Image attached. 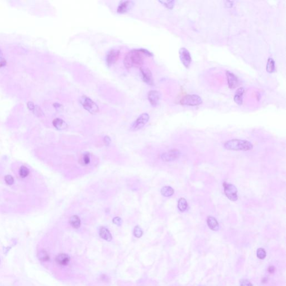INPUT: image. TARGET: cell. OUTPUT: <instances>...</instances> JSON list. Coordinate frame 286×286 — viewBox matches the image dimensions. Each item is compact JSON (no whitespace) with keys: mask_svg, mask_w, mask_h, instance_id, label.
<instances>
[{"mask_svg":"<svg viewBox=\"0 0 286 286\" xmlns=\"http://www.w3.org/2000/svg\"><path fill=\"white\" fill-rule=\"evenodd\" d=\"M134 235L135 237L137 238H140L143 235V230L139 226H135V228H134Z\"/></svg>","mask_w":286,"mask_h":286,"instance_id":"cell-27","label":"cell"},{"mask_svg":"<svg viewBox=\"0 0 286 286\" xmlns=\"http://www.w3.org/2000/svg\"><path fill=\"white\" fill-rule=\"evenodd\" d=\"M179 57L182 64H183L186 68H189L190 64L191 63L192 58L191 57L190 52L185 48H182L179 52Z\"/></svg>","mask_w":286,"mask_h":286,"instance_id":"cell-8","label":"cell"},{"mask_svg":"<svg viewBox=\"0 0 286 286\" xmlns=\"http://www.w3.org/2000/svg\"><path fill=\"white\" fill-rule=\"evenodd\" d=\"M244 93V88L243 87H240L237 90L235 96L233 97V100L235 102L239 105H242V96L243 94Z\"/></svg>","mask_w":286,"mask_h":286,"instance_id":"cell-15","label":"cell"},{"mask_svg":"<svg viewBox=\"0 0 286 286\" xmlns=\"http://www.w3.org/2000/svg\"><path fill=\"white\" fill-rule=\"evenodd\" d=\"M145 56L152 57L153 54L145 49L132 50L125 57L124 61L125 67L127 69L132 67H141L143 64Z\"/></svg>","mask_w":286,"mask_h":286,"instance_id":"cell-1","label":"cell"},{"mask_svg":"<svg viewBox=\"0 0 286 286\" xmlns=\"http://www.w3.org/2000/svg\"><path fill=\"white\" fill-rule=\"evenodd\" d=\"M112 222L115 225H117V226H121L122 224V223H123V220L119 217H115L112 220Z\"/></svg>","mask_w":286,"mask_h":286,"instance_id":"cell-31","label":"cell"},{"mask_svg":"<svg viewBox=\"0 0 286 286\" xmlns=\"http://www.w3.org/2000/svg\"><path fill=\"white\" fill-rule=\"evenodd\" d=\"M257 257L260 259H264L266 257V252L265 250L263 248L258 249L257 252Z\"/></svg>","mask_w":286,"mask_h":286,"instance_id":"cell-26","label":"cell"},{"mask_svg":"<svg viewBox=\"0 0 286 286\" xmlns=\"http://www.w3.org/2000/svg\"><path fill=\"white\" fill-rule=\"evenodd\" d=\"M226 75L227 77L229 87L231 89H233L237 87L239 83V81L237 76L233 73L230 72V71H226Z\"/></svg>","mask_w":286,"mask_h":286,"instance_id":"cell-13","label":"cell"},{"mask_svg":"<svg viewBox=\"0 0 286 286\" xmlns=\"http://www.w3.org/2000/svg\"><path fill=\"white\" fill-rule=\"evenodd\" d=\"M148 99L152 106H156L161 99V94L157 90H150L148 94Z\"/></svg>","mask_w":286,"mask_h":286,"instance_id":"cell-12","label":"cell"},{"mask_svg":"<svg viewBox=\"0 0 286 286\" xmlns=\"http://www.w3.org/2000/svg\"><path fill=\"white\" fill-rule=\"evenodd\" d=\"M159 2L162 3L164 6L169 9H172L175 5L174 1H159Z\"/></svg>","mask_w":286,"mask_h":286,"instance_id":"cell-25","label":"cell"},{"mask_svg":"<svg viewBox=\"0 0 286 286\" xmlns=\"http://www.w3.org/2000/svg\"><path fill=\"white\" fill-rule=\"evenodd\" d=\"M38 258L42 262H47L50 259L49 254L45 250H41L38 252Z\"/></svg>","mask_w":286,"mask_h":286,"instance_id":"cell-22","label":"cell"},{"mask_svg":"<svg viewBox=\"0 0 286 286\" xmlns=\"http://www.w3.org/2000/svg\"><path fill=\"white\" fill-rule=\"evenodd\" d=\"M225 195L231 201H236L238 199V190L236 187L231 183L224 182L223 183Z\"/></svg>","mask_w":286,"mask_h":286,"instance_id":"cell-5","label":"cell"},{"mask_svg":"<svg viewBox=\"0 0 286 286\" xmlns=\"http://www.w3.org/2000/svg\"><path fill=\"white\" fill-rule=\"evenodd\" d=\"M69 222L70 225L74 229H78L81 226V220L79 217L77 215L72 216L70 217Z\"/></svg>","mask_w":286,"mask_h":286,"instance_id":"cell-19","label":"cell"},{"mask_svg":"<svg viewBox=\"0 0 286 286\" xmlns=\"http://www.w3.org/2000/svg\"><path fill=\"white\" fill-rule=\"evenodd\" d=\"M54 107L56 108V109H60L61 108H62V106L59 104V103H55L54 104Z\"/></svg>","mask_w":286,"mask_h":286,"instance_id":"cell-37","label":"cell"},{"mask_svg":"<svg viewBox=\"0 0 286 286\" xmlns=\"http://www.w3.org/2000/svg\"><path fill=\"white\" fill-rule=\"evenodd\" d=\"M161 193L165 197H170L173 195L174 190L170 186H164L161 189Z\"/></svg>","mask_w":286,"mask_h":286,"instance_id":"cell-21","label":"cell"},{"mask_svg":"<svg viewBox=\"0 0 286 286\" xmlns=\"http://www.w3.org/2000/svg\"><path fill=\"white\" fill-rule=\"evenodd\" d=\"M180 155L181 153L179 150L177 149H173L168 152L163 153L161 156V158L164 162H172L179 158Z\"/></svg>","mask_w":286,"mask_h":286,"instance_id":"cell-9","label":"cell"},{"mask_svg":"<svg viewBox=\"0 0 286 286\" xmlns=\"http://www.w3.org/2000/svg\"><path fill=\"white\" fill-rule=\"evenodd\" d=\"M207 223L209 228L213 231L219 230V225L217 221L212 216H208L207 219Z\"/></svg>","mask_w":286,"mask_h":286,"instance_id":"cell-16","label":"cell"},{"mask_svg":"<svg viewBox=\"0 0 286 286\" xmlns=\"http://www.w3.org/2000/svg\"><path fill=\"white\" fill-rule=\"evenodd\" d=\"M30 171L27 166H21L19 170V175L21 178H26L29 174Z\"/></svg>","mask_w":286,"mask_h":286,"instance_id":"cell-24","label":"cell"},{"mask_svg":"<svg viewBox=\"0 0 286 286\" xmlns=\"http://www.w3.org/2000/svg\"><path fill=\"white\" fill-rule=\"evenodd\" d=\"M99 235L102 239L105 240L107 242H110L112 239L110 232L107 228L101 227L99 229Z\"/></svg>","mask_w":286,"mask_h":286,"instance_id":"cell-18","label":"cell"},{"mask_svg":"<svg viewBox=\"0 0 286 286\" xmlns=\"http://www.w3.org/2000/svg\"><path fill=\"white\" fill-rule=\"evenodd\" d=\"M149 115L146 113H144L140 115L137 117V119L135 121L131 126V130L132 131H137L140 128H143L144 125L149 121Z\"/></svg>","mask_w":286,"mask_h":286,"instance_id":"cell-6","label":"cell"},{"mask_svg":"<svg viewBox=\"0 0 286 286\" xmlns=\"http://www.w3.org/2000/svg\"><path fill=\"white\" fill-rule=\"evenodd\" d=\"M33 111L35 113V115L38 116H41V115L43 114V111H41L40 108L38 106H35V108L33 110Z\"/></svg>","mask_w":286,"mask_h":286,"instance_id":"cell-29","label":"cell"},{"mask_svg":"<svg viewBox=\"0 0 286 286\" xmlns=\"http://www.w3.org/2000/svg\"><path fill=\"white\" fill-rule=\"evenodd\" d=\"M202 100L200 97L196 95H188L183 97L180 101L182 105L195 106L201 105Z\"/></svg>","mask_w":286,"mask_h":286,"instance_id":"cell-4","label":"cell"},{"mask_svg":"<svg viewBox=\"0 0 286 286\" xmlns=\"http://www.w3.org/2000/svg\"><path fill=\"white\" fill-rule=\"evenodd\" d=\"M2 51H1V49H0V56H2Z\"/></svg>","mask_w":286,"mask_h":286,"instance_id":"cell-38","label":"cell"},{"mask_svg":"<svg viewBox=\"0 0 286 286\" xmlns=\"http://www.w3.org/2000/svg\"><path fill=\"white\" fill-rule=\"evenodd\" d=\"M266 70L267 71V72L270 73H273L275 70V61L271 58H269L267 61V63L266 65Z\"/></svg>","mask_w":286,"mask_h":286,"instance_id":"cell-20","label":"cell"},{"mask_svg":"<svg viewBox=\"0 0 286 286\" xmlns=\"http://www.w3.org/2000/svg\"><path fill=\"white\" fill-rule=\"evenodd\" d=\"M83 162L85 165H87L90 162V157L89 154H85L83 157Z\"/></svg>","mask_w":286,"mask_h":286,"instance_id":"cell-30","label":"cell"},{"mask_svg":"<svg viewBox=\"0 0 286 286\" xmlns=\"http://www.w3.org/2000/svg\"><path fill=\"white\" fill-rule=\"evenodd\" d=\"M27 107L30 110L33 111V110L35 108V105H34V103L32 102H29L27 103Z\"/></svg>","mask_w":286,"mask_h":286,"instance_id":"cell-35","label":"cell"},{"mask_svg":"<svg viewBox=\"0 0 286 286\" xmlns=\"http://www.w3.org/2000/svg\"><path fill=\"white\" fill-rule=\"evenodd\" d=\"M5 181L6 183V184H8L9 186H11L14 183V179L12 177L11 175H7L5 177Z\"/></svg>","mask_w":286,"mask_h":286,"instance_id":"cell-28","label":"cell"},{"mask_svg":"<svg viewBox=\"0 0 286 286\" xmlns=\"http://www.w3.org/2000/svg\"><path fill=\"white\" fill-rule=\"evenodd\" d=\"M79 101L83 108L90 114H96L99 111V106L88 97L82 96L79 98Z\"/></svg>","mask_w":286,"mask_h":286,"instance_id":"cell-3","label":"cell"},{"mask_svg":"<svg viewBox=\"0 0 286 286\" xmlns=\"http://www.w3.org/2000/svg\"><path fill=\"white\" fill-rule=\"evenodd\" d=\"M134 6V2L132 1H123L120 3L119 6L117 7V12L120 14H123L126 12H128L129 10L132 9Z\"/></svg>","mask_w":286,"mask_h":286,"instance_id":"cell-11","label":"cell"},{"mask_svg":"<svg viewBox=\"0 0 286 286\" xmlns=\"http://www.w3.org/2000/svg\"><path fill=\"white\" fill-rule=\"evenodd\" d=\"M56 260V262L59 265L66 266L70 262V257L67 254H61L57 257Z\"/></svg>","mask_w":286,"mask_h":286,"instance_id":"cell-14","label":"cell"},{"mask_svg":"<svg viewBox=\"0 0 286 286\" xmlns=\"http://www.w3.org/2000/svg\"><path fill=\"white\" fill-rule=\"evenodd\" d=\"M240 286H253L252 284L248 280L245 279H242L240 280Z\"/></svg>","mask_w":286,"mask_h":286,"instance_id":"cell-32","label":"cell"},{"mask_svg":"<svg viewBox=\"0 0 286 286\" xmlns=\"http://www.w3.org/2000/svg\"><path fill=\"white\" fill-rule=\"evenodd\" d=\"M53 124L54 126L59 130H63L67 128V123L61 119L57 118L53 120Z\"/></svg>","mask_w":286,"mask_h":286,"instance_id":"cell-17","label":"cell"},{"mask_svg":"<svg viewBox=\"0 0 286 286\" xmlns=\"http://www.w3.org/2000/svg\"><path fill=\"white\" fill-rule=\"evenodd\" d=\"M6 61L5 59L3 58L2 56H0V68L2 67L3 66L6 65Z\"/></svg>","mask_w":286,"mask_h":286,"instance_id":"cell-33","label":"cell"},{"mask_svg":"<svg viewBox=\"0 0 286 286\" xmlns=\"http://www.w3.org/2000/svg\"><path fill=\"white\" fill-rule=\"evenodd\" d=\"M120 50L113 49L108 52L106 56V62L108 66H111L118 60L120 56Z\"/></svg>","mask_w":286,"mask_h":286,"instance_id":"cell-10","label":"cell"},{"mask_svg":"<svg viewBox=\"0 0 286 286\" xmlns=\"http://www.w3.org/2000/svg\"><path fill=\"white\" fill-rule=\"evenodd\" d=\"M224 147L229 150L248 151L253 149V145L247 140L232 139L227 141L224 144Z\"/></svg>","mask_w":286,"mask_h":286,"instance_id":"cell-2","label":"cell"},{"mask_svg":"<svg viewBox=\"0 0 286 286\" xmlns=\"http://www.w3.org/2000/svg\"><path fill=\"white\" fill-rule=\"evenodd\" d=\"M103 140H104V143L105 144L106 146H108L110 145V143H111V139H110V137H108V136H106L105 137H104Z\"/></svg>","mask_w":286,"mask_h":286,"instance_id":"cell-34","label":"cell"},{"mask_svg":"<svg viewBox=\"0 0 286 286\" xmlns=\"http://www.w3.org/2000/svg\"><path fill=\"white\" fill-rule=\"evenodd\" d=\"M140 74L143 81L145 82L148 85L152 86L154 85L153 78L151 70L148 67H140Z\"/></svg>","mask_w":286,"mask_h":286,"instance_id":"cell-7","label":"cell"},{"mask_svg":"<svg viewBox=\"0 0 286 286\" xmlns=\"http://www.w3.org/2000/svg\"><path fill=\"white\" fill-rule=\"evenodd\" d=\"M187 202L184 198H181L179 200L178 203V208L181 212H184L187 210Z\"/></svg>","mask_w":286,"mask_h":286,"instance_id":"cell-23","label":"cell"},{"mask_svg":"<svg viewBox=\"0 0 286 286\" xmlns=\"http://www.w3.org/2000/svg\"><path fill=\"white\" fill-rule=\"evenodd\" d=\"M275 268L273 266H271L269 267L268 269V271L269 273H273L274 271H275Z\"/></svg>","mask_w":286,"mask_h":286,"instance_id":"cell-36","label":"cell"}]
</instances>
